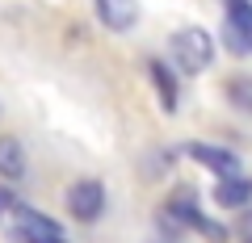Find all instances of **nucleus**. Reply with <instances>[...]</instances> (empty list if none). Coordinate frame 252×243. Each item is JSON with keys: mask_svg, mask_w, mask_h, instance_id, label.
Segmentation results:
<instances>
[{"mask_svg": "<svg viewBox=\"0 0 252 243\" xmlns=\"http://www.w3.org/2000/svg\"><path fill=\"white\" fill-rule=\"evenodd\" d=\"M235 226H240L244 239H252V206H248V210H240V222H235Z\"/></svg>", "mask_w": 252, "mask_h": 243, "instance_id": "nucleus-10", "label": "nucleus"}, {"mask_svg": "<svg viewBox=\"0 0 252 243\" xmlns=\"http://www.w3.org/2000/svg\"><path fill=\"white\" fill-rule=\"evenodd\" d=\"M168 46H172V59H177V67L185 76H198V72H206V67L215 63V38H210L202 26L177 29Z\"/></svg>", "mask_w": 252, "mask_h": 243, "instance_id": "nucleus-1", "label": "nucleus"}, {"mask_svg": "<svg viewBox=\"0 0 252 243\" xmlns=\"http://www.w3.org/2000/svg\"><path fill=\"white\" fill-rule=\"evenodd\" d=\"M223 92H227V105L231 109H240V113L252 117V76H231L223 84Z\"/></svg>", "mask_w": 252, "mask_h": 243, "instance_id": "nucleus-9", "label": "nucleus"}, {"mask_svg": "<svg viewBox=\"0 0 252 243\" xmlns=\"http://www.w3.org/2000/svg\"><path fill=\"white\" fill-rule=\"evenodd\" d=\"M63 206H67V214H72L76 222L93 226V222H101V218H105L109 193H105V185H101L97 176H80V180H72V185H67Z\"/></svg>", "mask_w": 252, "mask_h": 243, "instance_id": "nucleus-2", "label": "nucleus"}, {"mask_svg": "<svg viewBox=\"0 0 252 243\" xmlns=\"http://www.w3.org/2000/svg\"><path fill=\"white\" fill-rule=\"evenodd\" d=\"M152 243H172V239H152Z\"/></svg>", "mask_w": 252, "mask_h": 243, "instance_id": "nucleus-13", "label": "nucleus"}, {"mask_svg": "<svg viewBox=\"0 0 252 243\" xmlns=\"http://www.w3.org/2000/svg\"><path fill=\"white\" fill-rule=\"evenodd\" d=\"M0 176L9 180V185H17L26 176V147L13 135H0Z\"/></svg>", "mask_w": 252, "mask_h": 243, "instance_id": "nucleus-7", "label": "nucleus"}, {"mask_svg": "<svg viewBox=\"0 0 252 243\" xmlns=\"http://www.w3.org/2000/svg\"><path fill=\"white\" fill-rule=\"evenodd\" d=\"M4 206H9V210H17V206H21V201H13V197H9V193H0V214H4Z\"/></svg>", "mask_w": 252, "mask_h": 243, "instance_id": "nucleus-11", "label": "nucleus"}, {"mask_svg": "<svg viewBox=\"0 0 252 243\" xmlns=\"http://www.w3.org/2000/svg\"><path fill=\"white\" fill-rule=\"evenodd\" d=\"M147 72H152V84H156V92H160V101H164V113H177V101H181L177 97V76H172L160 59H152Z\"/></svg>", "mask_w": 252, "mask_h": 243, "instance_id": "nucleus-8", "label": "nucleus"}, {"mask_svg": "<svg viewBox=\"0 0 252 243\" xmlns=\"http://www.w3.org/2000/svg\"><path fill=\"white\" fill-rule=\"evenodd\" d=\"M215 206L219 210H248L252 206V176L244 172H231L215 185Z\"/></svg>", "mask_w": 252, "mask_h": 243, "instance_id": "nucleus-6", "label": "nucleus"}, {"mask_svg": "<svg viewBox=\"0 0 252 243\" xmlns=\"http://www.w3.org/2000/svg\"><path fill=\"white\" fill-rule=\"evenodd\" d=\"M93 13L109 34H126L139 26V0H93Z\"/></svg>", "mask_w": 252, "mask_h": 243, "instance_id": "nucleus-4", "label": "nucleus"}, {"mask_svg": "<svg viewBox=\"0 0 252 243\" xmlns=\"http://www.w3.org/2000/svg\"><path fill=\"white\" fill-rule=\"evenodd\" d=\"M185 155L193 163H202V168L219 172V176H231V172H240V155L231 151V147H219V143H189Z\"/></svg>", "mask_w": 252, "mask_h": 243, "instance_id": "nucleus-5", "label": "nucleus"}, {"mask_svg": "<svg viewBox=\"0 0 252 243\" xmlns=\"http://www.w3.org/2000/svg\"><path fill=\"white\" fill-rule=\"evenodd\" d=\"M17 239L21 243H67L63 239V226L55 218H46L42 210H30V206H17Z\"/></svg>", "mask_w": 252, "mask_h": 243, "instance_id": "nucleus-3", "label": "nucleus"}, {"mask_svg": "<svg viewBox=\"0 0 252 243\" xmlns=\"http://www.w3.org/2000/svg\"><path fill=\"white\" fill-rule=\"evenodd\" d=\"M240 38H244V54H252V26H248V29H244V34H240Z\"/></svg>", "mask_w": 252, "mask_h": 243, "instance_id": "nucleus-12", "label": "nucleus"}, {"mask_svg": "<svg viewBox=\"0 0 252 243\" xmlns=\"http://www.w3.org/2000/svg\"><path fill=\"white\" fill-rule=\"evenodd\" d=\"M244 243H252V239H244Z\"/></svg>", "mask_w": 252, "mask_h": 243, "instance_id": "nucleus-14", "label": "nucleus"}]
</instances>
